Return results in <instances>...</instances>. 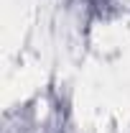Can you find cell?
Here are the masks:
<instances>
[]
</instances>
